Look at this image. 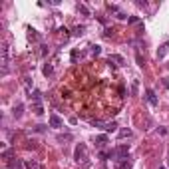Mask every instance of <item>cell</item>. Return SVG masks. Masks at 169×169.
I'll return each instance as SVG.
<instances>
[{
    "label": "cell",
    "mask_w": 169,
    "mask_h": 169,
    "mask_svg": "<svg viewBox=\"0 0 169 169\" xmlns=\"http://www.w3.org/2000/svg\"><path fill=\"white\" fill-rule=\"evenodd\" d=\"M28 40L30 42H40V34L34 28H28Z\"/></svg>",
    "instance_id": "cell-12"
},
{
    "label": "cell",
    "mask_w": 169,
    "mask_h": 169,
    "mask_svg": "<svg viewBox=\"0 0 169 169\" xmlns=\"http://www.w3.org/2000/svg\"><path fill=\"white\" fill-rule=\"evenodd\" d=\"M92 54L94 56H100L101 54V46H92Z\"/></svg>",
    "instance_id": "cell-19"
},
{
    "label": "cell",
    "mask_w": 169,
    "mask_h": 169,
    "mask_svg": "<svg viewBox=\"0 0 169 169\" xmlns=\"http://www.w3.org/2000/svg\"><path fill=\"white\" fill-rule=\"evenodd\" d=\"M94 141H96V145H97V147H104V145H106L107 141H110V137H107L106 133H101V135H96V139H94Z\"/></svg>",
    "instance_id": "cell-8"
},
{
    "label": "cell",
    "mask_w": 169,
    "mask_h": 169,
    "mask_svg": "<svg viewBox=\"0 0 169 169\" xmlns=\"http://www.w3.org/2000/svg\"><path fill=\"white\" fill-rule=\"evenodd\" d=\"M137 22H139L137 16H129V18H127V24H137Z\"/></svg>",
    "instance_id": "cell-21"
},
{
    "label": "cell",
    "mask_w": 169,
    "mask_h": 169,
    "mask_svg": "<svg viewBox=\"0 0 169 169\" xmlns=\"http://www.w3.org/2000/svg\"><path fill=\"white\" fill-rule=\"evenodd\" d=\"M24 167H26V169H44V167H42V165H40L36 159H28V161L24 163Z\"/></svg>",
    "instance_id": "cell-11"
},
{
    "label": "cell",
    "mask_w": 169,
    "mask_h": 169,
    "mask_svg": "<svg viewBox=\"0 0 169 169\" xmlns=\"http://www.w3.org/2000/svg\"><path fill=\"white\" fill-rule=\"evenodd\" d=\"M145 97H147V101H149V106H153V107L159 106V100H157V96H155V92L151 90V88L145 90Z\"/></svg>",
    "instance_id": "cell-4"
},
{
    "label": "cell",
    "mask_w": 169,
    "mask_h": 169,
    "mask_svg": "<svg viewBox=\"0 0 169 169\" xmlns=\"http://www.w3.org/2000/svg\"><path fill=\"white\" fill-rule=\"evenodd\" d=\"M107 10H110V12H120L116 4H107Z\"/></svg>",
    "instance_id": "cell-24"
},
{
    "label": "cell",
    "mask_w": 169,
    "mask_h": 169,
    "mask_svg": "<svg viewBox=\"0 0 169 169\" xmlns=\"http://www.w3.org/2000/svg\"><path fill=\"white\" fill-rule=\"evenodd\" d=\"M36 131H38V133H42V131H46V126H36Z\"/></svg>",
    "instance_id": "cell-30"
},
{
    "label": "cell",
    "mask_w": 169,
    "mask_h": 169,
    "mask_svg": "<svg viewBox=\"0 0 169 169\" xmlns=\"http://www.w3.org/2000/svg\"><path fill=\"white\" fill-rule=\"evenodd\" d=\"M110 64L111 62H116V66H126V58L123 56H120V54H110Z\"/></svg>",
    "instance_id": "cell-5"
},
{
    "label": "cell",
    "mask_w": 169,
    "mask_h": 169,
    "mask_svg": "<svg viewBox=\"0 0 169 169\" xmlns=\"http://www.w3.org/2000/svg\"><path fill=\"white\" fill-rule=\"evenodd\" d=\"M78 12H82L84 16H90V10H88L84 4H78Z\"/></svg>",
    "instance_id": "cell-18"
},
{
    "label": "cell",
    "mask_w": 169,
    "mask_h": 169,
    "mask_svg": "<svg viewBox=\"0 0 169 169\" xmlns=\"http://www.w3.org/2000/svg\"><path fill=\"white\" fill-rule=\"evenodd\" d=\"M163 86H165V88H169V78H163Z\"/></svg>",
    "instance_id": "cell-32"
},
{
    "label": "cell",
    "mask_w": 169,
    "mask_h": 169,
    "mask_svg": "<svg viewBox=\"0 0 169 169\" xmlns=\"http://www.w3.org/2000/svg\"><path fill=\"white\" fill-rule=\"evenodd\" d=\"M10 169H22V163L18 159H10Z\"/></svg>",
    "instance_id": "cell-16"
},
{
    "label": "cell",
    "mask_w": 169,
    "mask_h": 169,
    "mask_svg": "<svg viewBox=\"0 0 169 169\" xmlns=\"http://www.w3.org/2000/svg\"><path fill=\"white\" fill-rule=\"evenodd\" d=\"M84 32H86V26H76L74 28V36H82Z\"/></svg>",
    "instance_id": "cell-17"
},
{
    "label": "cell",
    "mask_w": 169,
    "mask_h": 169,
    "mask_svg": "<svg viewBox=\"0 0 169 169\" xmlns=\"http://www.w3.org/2000/svg\"><path fill=\"white\" fill-rule=\"evenodd\" d=\"M169 54V42H165V44H161L159 46V50H157V58L159 60H163L165 56Z\"/></svg>",
    "instance_id": "cell-7"
},
{
    "label": "cell",
    "mask_w": 169,
    "mask_h": 169,
    "mask_svg": "<svg viewBox=\"0 0 169 169\" xmlns=\"http://www.w3.org/2000/svg\"><path fill=\"white\" fill-rule=\"evenodd\" d=\"M167 68H169V64H167Z\"/></svg>",
    "instance_id": "cell-34"
},
{
    "label": "cell",
    "mask_w": 169,
    "mask_h": 169,
    "mask_svg": "<svg viewBox=\"0 0 169 169\" xmlns=\"http://www.w3.org/2000/svg\"><path fill=\"white\" fill-rule=\"evenodd\" d=\"M50 127H54V129H60V127H62V120H60L56 113H50Z\"/></svg>",
    "instance_id": "cell-6"
},
{
    "label": "cell",
    "mask_w": 169,
    "mask_h": 169,
    "mask_svg": "<svg viewBox=\"0 0 169 169\" xmlns=\"http://www.w3.org/2000/svg\"><path fill=\"white\" fill-rule=\"evenodd\" d=\"M104 129H106L107 133H110V131H116V129H117V123H116V121H111V123H106V127H104Z\"/></svg>",
    "instance_id": "cell-15"
},
{
    "label": "cell",
    "mask_w": 169,
    "mask_h": 169,
    "mask_svg": "<svg viewBox=\"0 0 169 169\" xmlns=\"http://www.w3.org/2000/svg\"><path fill=\"white\" fill-rule=\"evenodd\" d=\"M22 111H24V106H22V104H16L14 110H12V113H14V117H20V116H22Z\"/></svg>",
    "instance_id": "cell-13"
},
{
    "label": "cell",
    "mask_w": 169,
    "mask_h": 169,
    "mask_svg": "<svg viewBox=\"0 0 169 169\" xmlns=\"http://www.w3.org/2000/svg\"><path fill=\"white\" fill-rule=\"evenodd\" d=\"M131 94H133V96L137 94V82H133V84H131Z\"/></svg>",
    "instance_id": "cell-25"
},
{
    "label": "cell",
    "mask_w": 169,
    "mask_h": 169,
    "mask_svg": "<svg viewBox=\"0 0 169 169\" xmlns=\"http://www.w3.org/2000/svg\"><path fill=\"white\" fill-rule=\"evenodd\" d=\"M42 72H44V76H46V78H48V76H52V74H54V68H52V64H44Z\"/></svg>",
    "instance_id": "cell-14"
},
{
    "label": "cell",
    "mask_w": 169,
    "mask_h": 169,
    "mask_svg": "<svg viewBox=\"0 0 169 169\" xmlns=\"http://www.w3.org/2000/svg\"><path fill=\"white\" fill-rule=\"evenodd\" d=\"M0 54H2V76H6V74H8V60H10V46H8V42H2Z\"/></svg>",
    "instance_id": "cell-2"
},
{
    "label": "cell",
    "mask_w": 169,
    "mask_h": 169,
    "mask_svg": "<svg viewBox=\"0 0 169 169\" xmlns=\"http://www.w3.org/2000/svg\"><path fill=\"white\" fill-rule=\"evenodd\" d=\"M135 58H137V64H139V66H143V58H141L139 52H137V56H135Z\"/></svg>",
    "instance_id": "cell-27"
},
{
    "label": "cell",
    "mask_w": 169,
    "mask_h": 169,
    "mask_svg": "<svg viewBox=\"0 0 169 169\" xmlns=\"http://www.w3.org/2000/svg\"><path fill=\"white\" fill-rule=\"evenodd\" d=\"M127 153H129V145H126V143H121L116 151H111V155H113V157H117V159H126Z\"/></svg>",
    "instance_id": "cell-3"
},
{
    "label": "cell",
    "mask_w": 169,
    "mask_h": 169,
    "mask_svg": "<svg viewBox=\"0 0 169 169\" xmlns=\"http://www.w3.org/2000/svg\"><path fill=\"white\" fill-rule=\"evenodd\" d=\"M26 147H28V149H34V147H36V141H28V143H26Z\"/></svg>",
    "instance_id": "cell-28"
},
{
    "label": "cell",
    "mask_w": 169,
    "mask_h": 169,
    "mask_svg": "<svg viewBox=\"0 0 169 169\" xmlns=\"http://www.w3.org/2000/svg\"><path fill=\"white\" fill-rule=\"evenodd\" d=\"M64 139H72V135L68 133V135H60V137H58V141H64Z\"/></svg>",
    "instance_id": "cell-26"
},
{
    "label": "cell",
    "mask_w": 169,
    "mask_h": 169,
    "mask_svg": "<svg viewBox=\"0 0 169 169\" xmlns=\"http://www.w3.org/2000/svg\"><path fill=\"white\" fill-rule=\"evenodd\" d=\"M159 169H165V167H163V165H161V167H159Z\"/></svg>",
    "instance_id": "cell-33"
},
{
    "label": "cell",
    "mask_w": 169,
    "mask_h": 169,
    "mask_svg": "<svg viewBox=\"0 0 169 169\" xmlns=\"http://www.w3.org/2000/svg\"><path fill=\"white\" fill-rule=\"evenodd\" d=\"M24 84H26V88H28V90L32 88V82H30V78H24Z\"/></svg>",
    "instance_id": "cell-29"
},
{
    "label": "cell",
    "mask_w": 169,
    "mask_h": 169,
    "mask_svg": "<svg viewBox=\"0 0 169 169\" xmlns=\"http://www.w3.org/2000/svg\"><path fill=\"white\" fill-rule=\"evenodd\" d=\"M131 135H133V131H131L129 127H121V129L117 131V137H120V139H126V137H131Z\"/></svg>",
    "instance_id": "cell-10"
},
{
    "label": "cell",
    "mask_w": 169,
    "mask_h": 169,
    "mask_svg": "<svg viewBox=\"0 0 169 169\" xmlns=\"http://www.w3.org/2000/svg\"><path fill=\"white\" fill-rule=\"evenodd\" d=\"M117 18H120V20H126V18H127V16H126V14H123V12H117Z\"/></svg>",
    "instance_id": "cell-31"
},
{
    "label": "cell",
    "mask_w": 169,
    "mask_h": 169,
    "mask_svg": "<svg viewBox=\"0 0 169 169\" xmlns=\"http://www.w3.org/2000/svg\"><path fill=\"white\" fill-rule=\"evenodd\" d=\"M120 167L121 169H131V163L129 161H123V163H120Z\"/></svg>",
    "instance_id": "cell-23"
},
{
    "label": "cell",
    "mask_w": 169,
    "mask_h": 169,
    "mask_svg": "<svg viewBox=\"0 0 169 169\" xmlns=\"http://www.w3.org/2000/svg\"><path fill=\"white\" fill-rule=\"evenodd\" d=\"M74 159L76 163H86L88 161V145L86 143H78L74 149Z\"/></svg>",
    "instance_id": "cell-1"
},
{
    "label": "cell",
    "mask_w": 169,
    "mask_h": 169,
    "mask_svg": "<svg viewBox=\"0 0 169 169\" xmlns=\"http://www.w3.org/2000/svg\"><path fill=\"white\" fill-rule=\"evenodd\" d=\"M2 157H4V159L12 157V149H4V151H2Z\"/></svg>",
    "instance_id": "cell-22"
},
{
    "label": "cell",
    "mask_w": 169,
    "mask_h": 169,
    "mask_svg": "<svg viewBox=\"0 0 169 169\" xmlns=\"http://www.w3.org/2000/svg\"><path fill=\"white\" fill-rule=\"evenodd\" d=\"M58 32H60V34H62V36H64V40H68V38H70V32H68L66 28H60Z\"/></svg>",
    "instance_id": "cell-20"
},
{
    "label": "cell",
    "mask_w": 169,
    "mask_h": 169,
    "mask_svg": "<svg viewBox=\"0 0 169 169\" xmlns=\"http://www.w3.org/2000/svg\"><path fill=\"white\" fill-rule=\"evenodd\" d=\"M32 111L36 113V116H42V113H44V106H42V101H32Z\"/></svg>",
    "instance_id": "cell-9"
}]
</instances>
